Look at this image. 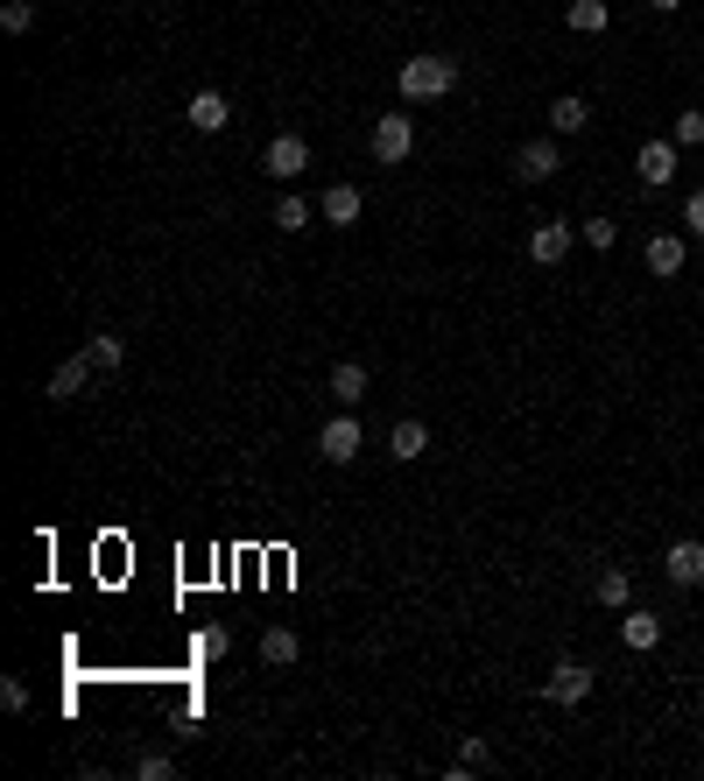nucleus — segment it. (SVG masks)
<instances>
[{
	"label": "nucleus",
	"mask_w": 704,
	"mask_h": 781,
	"mask_svg": "<svg viewBox=\"0 0 704 781\" xmlns=\"http://www.w3.org/2000/svg\"><path fill=\"white\" fill-rule=\"evenodd\" d=\"M480 768H493V747H486V739H465V747H459V768H451V774H480Z\"/></svg>",
	"instance_id": "nucleus-24"
},
{
	"label": "nucleus",
	"mask_w": 704,
	"mask_h": 781,
	"mask_svg": "<svg viewBox=\"0 0 704 781\" xmlns=\"http://www.w3.org/2000/svg\"><path fill=\"white\" fill-rule=\"evenodd\" d=\"M92 373H99V367H92V352H78V359H64V367L50 373V402H78Z\"/></svg>",
	"instance_id": "nucleus-13"
},
{
	"label": "nucleus",
	"mask_w": 704,
	"mask_h": 781,
	"mask_svg": "<svg viewBox=\"0 0 704 781\" xmlns=\"http://www.w3.org/2000/svg\"><path fill=\"white\" fill-rule=\"evenodd\" d=\"M585 127H592V106H585L578 92H557V99H549V135H585Z\"/></svg>",
	"instance_id": "nucleus-15"
},
{
	"label": "nucleus",
	"mask_w": 704,
	"mask_h": 781,
	"mask_svg": "<svg viewBox=\"0 0 704 781\" xmlns=\"http://www.w3.org/2000/svg\"><path fill=\"white\" fill-rule=\"evenodd\" d=\"M367 388H374V380H367V367H359V359L332 367V402H338V409H359V402H367Z\"/></svg>",
	"instance_id": "nucleus-17"
},
{
	"label": "nucleus",
	"mask_w": 704,
	"mask_h": 781,
	"mask_svg": "<svg viewBox=\"0 0 704 781\" xmlns=\"http://www.w3.org/2000/svg\"><path fill=\"white\" fill-rule=\"evenodd\" d=\"M592 669H585V662H557V669H549L543 676V697L549 704H564V711H570V704H585V697H592Z\"/></svg>",
	"instance_id": "nucleus-4"
},
{
	"label": "nucleus",
	"mask_w": 704,
	"mask_h": 781,
	"mask_svg": "<svg viewBox=\"0 0 704 781\" xmlns=\"http://www.w3.org/2000/svg\"><path fill=\"white\" fill-rule=\"evenodd\" d=\"M261 169H269L275 183H296L303 169H311V141H303V135H275L269 156H261Z\"/></svg>",
	"instance_id": "nucleus-5"
},
{
	"label": "nucleus",
	"mask_w": 704,
	"mask_h": 781,
	"mask_svg": "<svg viewBox=\"0 0 704 781\" xmlns=\"http://www.w3.org/2000/svg\"><path fill=\"white\" fill-rule=\"evenodd\" d=\"M0 704L22 718V711H29V683H22V676H0Z\"/></svg>",
	"instance_id": "nucleus-27"
},
{
	"label": "nucleus",
	"mask_w": 704,
	"mask_h": 781,
	"mask_svg": "<svg viewBox=\"0 0 704 781\" xmlns=\"http://www.w3.org/2000/svg\"><path fill=\"white\" fill-rule=\"evenodd\" d=\"M683 225L704 240V190H691V198H683Z\"/></svg>",
	"instance_id": "nucleus-29"
},
{
	"label": "nucleus",
	"mask_w": 704,
	"mask_h": 781,
	"mask_svg": "<svg viewBox=\"0 0 704 781\" xmlns=\"http://www.w3.org/2000/svg\"><path fill=\"white\" fill-rule=\"evenodd\" d=\"M683 254H691V246H683V233H655L649 246H641V261H649V275H683Z\"/></svg>",
	"instance_id": "nucleus-12"
},
{
	"label": "nucleus",
	"mask_w": 704,
	"mask_h": 781,
	"mask_svg": "<svg viewBox=\"0 0 704 781\" xmlns=\"http://www.w3.org/2000/svg\"><path fill=\"white\" fill-rule=\"evenodd\" d=\"M409 148H416L409 113H380L374 120V162H409Z\"/></svg>",
	"instance_id": "nucleus-6"
},
{
	"label": "nucleus",
	"mask_w": 704,
	"mask_h": 781,
	"mask_svg": "<svg viewBox=\"0 0 704 781\" xmlns=\"http://www.w3.org/2000/svg\"><path fill=\"white\" fill-rule=\"evenodd\" d=\"M697 514H704V493H697Z\"/></svg>",
	"instance_id": "nucleus-32"
},
{
	"label": "nucleus",
	"mask_w": 704,
	"mask_h": 781,
	"mask_svg": "<svg viewBox=\"0 0 704 781\" xmlns=\"http://www.w3.org/2000/svg\"><path fill=\"white\" fill-rule=\"evenodd\" d=\"M564 22L578 29V35H606V0H570Z\"/></svg>",
	"instance_id": "nucleus-21"
},
{
	"label": "nucleus",
	"mask_w": 704,
	"mask_h": 781,
	"mask_svg": "<svg viewBox=\"0 0 704 781\" xmlns=\"http://www.w3.org/2000/svg\"><path fill=\"white\" fill-rule=\"evenodd\" d=\"M296 655H303V641L290 634V626H269V634H261V662H275V669H290Z\"/></svg>",
	"instance_id": "nucleus-19"
},
{
	"label": "nucleus",
	"mask_w": 704,
	"mask_h": 781,
	"mask_svg": "<svg viewBox=\"0 0 704 781\" xmlns=\"http://www.w3.org/2000/svg\"><path fill=\"white\" fill-rule=\"evenodd\" d=\"M141 774L148 781H169V774H177V760H169V753H141Z\"/></svg>",
	"instance_id": "nucleus-28"
},
{
	"label": "nucleus",
	"mask_w": 704,
	"mask_h": 781,
	"mask_svg": "<svg viewBox=\"0 0 704 781\" xmlns=\"http://www.w3.org/2000/svg\"><path fill=\"white\" fill-rule=\"evenodd\" d=\"M395 85H402L409 106H430V99H444V92H459V56H409Z\"/></svg>",
	"instance_id": "nucleus-1"
},
{
	"label": "nucleus",
	"mask_w": 704,
	"mask_h": 781,
	"mask_svg": "<svg viewBox=\"0 0 704 781\" xmlns=\"http://www.w3.org/2000/svg\"><path fill=\"white\" fill-rule=\"evenodd\" d=\"M570 246H578V225H570V219H543V225H528V261H536V268H564Z\"/></svg>",
	"instance_id": "nucleus-2"
},
{
	"label": "nucleus",
	"mask_w": 704,
	"mask_h": 781,
	"mask_svg": "<svg viewBox=\"0 0 704 781\" xmlns=\"http://www.w3.org/2000/svg\"><path fill=\"white\" fill-rule=\"evenodd\" d=\"M676 162H683V148L655 135V141H641V156H634V177L649 183V190H670V183H676Z\"/></svg>",
	"instance_id": "nucleus-3"
},
{
	"label": "nucleus",
	"mask_w": 704,
	"mask_h": 781,
	"mask_svg": "<svg viewBox=\"0 0 704 781\" xmlns=\"http://www.w3.org/2000/svg\"><path fill=\"white\" fill-rule=\"evenodd\" d=\"M359 212H367L359 183H325V198H317V219L325 225H359Z\"/></svg>",
	"instance_id": "nucleus-10"
},
{
	"label": "nucleus",
	"mask_w": 704,
	"mask_h": 781,
	"mask_svg": "<svg viewBox=\"0 0 704 781\" xmlns=\"http://www.w3.org/2000/svg\"><path fill=\"white\" fill-rule=\"evenodd\" d=\"M670 141H676V148H697V141H704V113H697V106H683V113H676Z\"/></svg>",
	"instance_id": "nucleus-23"
},
{
	"label": "nucleus",
	"mask_w": 704,
	"mask_h": 781,
	"mask_svg": "<svg viewBox=\"0 0 704 781\" xmlns=\"http://www.w3.org/2000/svg\"><path fill=\"white\" fill-rule=\"evenodd\" d=\"M557 169H564V148L549 141V135H543V141H522V148H515V177H522V183H549V177H557Z\"/></svg>",
	"instance_id": "nucleus-9"
},
{
	"label": "nucleus",
	"mask_w": 704,
	"mask_h": 781,
	"mask_svg": "<svg viewBox=\"0 0 704 781\" xmlns=\"http://www.w3.org/2000/svg\"><path fill=\"white\" fill-rule=\"evenodd\" d=\"M578 240H585V246H599V254H613L620 225H613V219H585V225H578Z\"/></svg>",
	"instance_id": "nucleus-26"
},
{
	"label": "nucleus",
	"mask_w": 704,
	"mask_h": 781,
	"mask_svg": "<svg viewBox=\"0 0 704 781\" xmlns=\"http://www.w3.org/2000/svg\"><path fill=\"white\" fill-rule=\"evenodd\" d=\"M359 444H367V430H359L353 415H332V423L317 430V451H325V465H353Z\"/></svg>",
	"instance_id": "nucleus-7"
},
{
	"label": "nucleus",
	"mask_w": 704,
	"mask_h": 781,
	"mask_svg": "<svg viewBox=\"0 0 704 781\" xmlns=\"http://www.w3.org/2000/svg\"><path fill=\"white\" fill-rule=\"evenodd\" d=\"M662 578L683 584V592H691V584H704V542H697V536L670 542V549H662Z\"/></svg>",
	"instance_id": "nucleus-8"
},
{
	"label": "nucleus",
	"mask_w": 704,
	"mask_h": 781,
	"mask_svg": "<svg viewBox=\"0 0 704 781\" xmlns=\"http://www.w3.org/2000/svg\"><path fill=\"white\" fill-rule=\"evenodd\" d=\"M423 451H430V430L416 423V415H402V423L388 430V458H395V465H416Z\"/></svg>",
	"instance_id": "nucleus-14"
},
{
	"label": "nucleus",
	"mask_w": 704,
	"mask_h": 781,
	"mask_svg": "<svg viewBox=\"0 0 704 781\" xmlns=\"http://www.w3.org/2000/svg\"><path fill=\"white\" fill-rule=\"evenodd\" d=\"M85 352H92V367H99V373H113V367L127 359V346H120L113 331H92V338H85Z\"/></svg>",
	"instance_id": "nucleus-22"
},
{
	"label": "nucleus",
	"mask_w": 704,
	"mask_h": 781,
	"mask_svg": "<svg viewBox=\"0 0 704 781\" xmlns=\"http://www.w3.org/2000/svg\"><path fill=\"white\" fill-rule=\"evenodd\" d=\"M620 641L634 647V655L662 647V613H634V605H627V613H620Z\"/></svg>",
	"instance_id": "nucleus-16"
},
{
	"label": "nucleus",
	"mask_w": 704,
	"mask_h": 781,
	"mask_svg": "<svg viewBox=\"0 0 704 781\" xmlns=\"http://www.w3.org/2000/svg\"><path fill=\"white\" fill-rule=\"evenodd\" d=\"M592 599L606 605V613H627V605H634V578H627V570H613V563H606L599 578H592Z\"/></svg>",
	"instance_id": "nucleus-18"
},
{
	"label": "nucleus",
	"mask_w": 704,
	"mask_h": 781,
	"mask_svg": "<svg viewBox=\"0 0 704 781\" xmlns=\"http://www.w3.org/2000/svg\"><path fill=\"white\" fill-rule=\"evenodd\" d=\"M198 647H204V655L219 662V655H225V626H204V634H198Z\"/></svg>",
	"instance_id": "nucleus-30"
},
{
	"label": "nucleus",
	"mask_w": 704,
	"mask_h": 781,
	"mask_svg": "<svg viewBox=\"0 0 704 781\" xmlns=\"http://www.w3.org/2000/svg\"><path fill=\"white\" fill-rule=\"evenodd\" d=\"M183 120L198 127V135H219L225 120H233V106H225V92H190V106H183Z\"/></svg>",
	"instance_id": "nucleus-11"
},
{
	"label": "nucleus",
	"mask_w": 704,
	"mask_h": 781,
	"mask_svg": "<svg viewBox=\"0 0 704 781\" xmlns=\"http://www.w3.org/2000/svg\"><path fill=\"white\" fill-rule=\"evenodd\" d=\"M649 8H655V14H676V8H683V0H649Z\"/></svg>",
	"instance_id": "nucleus-31"
},
{
	"label": "nucleus",
	"mask_w": 704,
	"mask_h": 781,
	"mask_svg": "<svg viewBox=\"0 0 704 781\" xmlns=\"http://www.w3.org/2000/svg\"><path fill=\"white\" fill-rule=\"evenodd\" d=\"M0 29H8V35H29V29H35V0H8V8H0Z\"/></svg>",
	"instance_id": "nucleus-25"
},
{
	"label": "nucleus",
	"mask_w": 704,
	"mask_h": 781,
	"mask_svg": "<svg viewBox=\"0 0 704 781\" xmlns=\"http://www.w3.org/2000/svg\"><path fill=\"white\" fill-rule=\"evenodd\" d=\"M311 219H317L311 198H282L275 204V233H311Z\"/></svg>",
	"instance_id": "nucleus-20"
}]
</instances>
